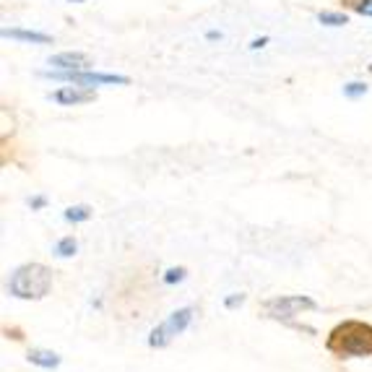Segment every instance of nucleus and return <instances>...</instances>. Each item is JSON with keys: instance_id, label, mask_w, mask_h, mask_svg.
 <instances>
[{"instance_id": "nucleus-1", "label": "nucleus", "mask_w": 372, "mask_h": 372, "mask_svg": "<svg viewBox=\"0 0 372 372\" xmlns=\"http://www.w3.org/2000/svg\"><path fill=\"white\" fill-rule=\"evenodd\" d=\"M326 352L336 359H367L372 357V323L367 320H341L328 331Z\"/></svg>"}, {"instance_id": "nucleus-2", "label": "nucleus", "mask_w": 372, "mask_h": 372, "mask_svg": "<svg viewBox=\"0 0 372 372\" xmlns=\"http://www.w3.org/2000/svg\"><path fill=\"white\" fill-rule=\"evenodd\" d=\"M53 289V268L45 263H24L11 273L8 294L16 300H45Z\"/></svg>"}, {"instance_id": "nucleus-3", "label": "nucleus", "mask_w": 372, "mask_h": 372, "mask_svg": "<svg viewBox=\"0 0 372 372\" xmlns=\"http://www.w3.org/2000/svg\"><path fill=\"white\" fill-rule=\"evenodd\" d=\"M261 310H263L266 318L291 326V318H297L305 310H318V302L312 300L310 294H279V297L263 300Z\"/></svg>"}, {"instance_id": "nucleus-4", "label": "nucleus", "mask_w": 372, "mask_h": 372, "mask_svg": "<svg viewBox=\"0 0 372 372\" xmlns=\"http://www.w3.org/2000/svg\"><path fill=\"white\" fill-rule=\"evenodd\" d=\"M45 78L53 81H68L76 86H86V89H97V86H128L130 78L120 76V73H99V71H45Z\"/></svg>"}, {"instance_id": "nucleus-5", "label": "nucleus", "mask_w": 372, "mask_h": 372, "mask_svg": "<svg viewBox=\"0 0 372 372\" xmlns=\"http://www.w3.org/2000/svg\"><path fill=\"white\" fill-rule=\"evenodd\" d=\"M193 315H195V308H180L170 312L167 320H162L159 326L149 333V346L151 349H164V346L172 344L174 336H180L188 331V326L193 323Z\"/></svg>"}, {"instance_id": "nucleus-6", "label": "nucleus", "mask_w": 372, "mask_h": 372, "mask_svg": "<svg viewBox=\"0 0 372 372\" xmlns=\"http://www.w3.org/2000/svg\"><path fill=\"white\" fill-rule=\"evenodd\" d=\"M50 99H53L55 104H60V107H81V104H91V102L97 99V91L71 83V86L55 89L53 94H50Z\"/></svg>"}, {"instance_id": "nucleus-7", "label": "nucleus", "mask_w": 372, "mask_h": 372, "mask_svg": "<svg viewBox=\"0 0 372 372\" xmlns=\"http://www.w3.org/2000/svg\"><path fill=\"white\" fill-rule=\"evenodd\" d=\"M47 63L53 65V71H89L91 57L86 53H78V50H65V53L53 55Z\"/></svg>"}, {"instance_id": "nucleus-8", "label": "nucleus", "mask_w": 372, "mask_h": 372, "mask_svg": "<svg viewBox=\"0 0 372 372\" xmlns=\"http://www.w3.org/2000/svg\"><path fill=\"white\" fill-rule=\"evenodd\" d=\"M3 39H16L27 45H53V36L34 29H3Z\"/></svg>"}, {"instance_id": "nucleus-9", "label": "nucleus", "mask_w": 372, "mask_h": 372, "mask_svg": "<svg viewBox=\"0 0 372 372\" xmlns=\"http://www.w3.org/2000/svg\"><path fill=\"white\" fill-rule=\"evenodd\" d=\"M27 359L36 367H42V370H55L57 364H60V354H55L50 349H32L27 354Z\"/></svg>"}, {"instance_id": "nucleus-10", "label": "nucleus", "mask_w": 372, "mask_h": 372, "mask_svg": "<svg viewBox=\"0 0 372 372\" xmlns=\"http://www.w3.org/2000/svg\"><path fill=\"white\" fill-rule=\"evenodd\" d=\"M53 253L57 255V258H73V255L78 253V240H76V237H73V235L60 237V240L55 242Z\"/></svg>"}, {"instance_id": "nucleus-11", "label": "nucleus", "mask_w": 372, "mask_h": 372, "mask_svg": "<svg viewBox=\"0 0 372 372\" xmlns=\"http://www.w3.org/2000/svg\"><path fill=\"white\" fill-rule=\"evenodd\" d=\"M94 216V209L91 206H68L63 214L65 221H71V224H81V221H89V219Z\"/></svg>"}, {"instance_id": "nucleus-12", "label": "nucleus", "mask_w": 372, "mask_h": 372, "mask_svg": "<svg viewBox=\"0 0 372 372\" xmlns=\"http://www.w3.org/2000/svg\"><path fill=\"white\" fill-rule=\"evenodd\" d=\"M318 21L323 27H346V24H349V16H346V13H338V11H320Z\"/></svg>"}, {"instance_id": "nucleus-13", "label": "nucleus", "mask_w": 372, "mask_h": 372, "mask_svg": "<svg viewBox=\"0 0 372 372\" xmlns=\"http://www.w3.org/2000/svg\"><path fill=\"white\" fill-rule=\"evenodd\" d=\"M185 276H188V271H185L182 266H177V268H167V271H164L162 282L167 284V287H174V284H180Z\"/></svg>"}, {"instance_id": "nucleus-14", "label": "nucleus", "mask_w": 372, "mask_h": 372, "mask_svg": "<svg viewBox=\"0 0 372 372\" xmlns=\"http://www.w3.org/2000/svg\"><path fill=\"white\" fill-rule=\"evenodd\" d=\"M364 94H367V83H362V81H352L344 86L346 99H359V97H364Z\"/></svg>"}, {"instance_id": "nucleus-15", "label": "nucleus", "mask_w": 372, "mask_h": 372, "mask_svg": "<svg viewBox=\"0 0 372 372\" xmlns=\"http://www.w3.org/2000/svg\"><path fill=\"white\" fill-rule=\"evenodd\" d=\"M242 302H245V294H242V291H235V294H229L227 300H224V308L235 310V308H240Z\"/></svg>"}, {"instance_id": "nucleus-16", "label": "nucleus", "mask_w": 372, "mask_h": 372, "mask_svg": "<svg viewBox=\"0 0 372 372\" xmlns=\"http://www.w3.org/2000/svg\"><path fill=\"white\" fill-rule=\"evenodd\" d=\"M352 6H354V11L359 13V16L372 18V0H357V3H352Z\"/></svg>"}, {"instance_id": "nucleus-17", "label": "nucleus", "mask_w": 372, "mask_h": 372, "mask_svg": "<svg viewBox=\"0 0 372 372\" xmlns=\"http://www.w3.org/2000/svg\"><path fill=\"white\" fill-rule=\"evenodd\" d=\"M29 206H32V211H42L47 206V195H32Z\"/></svg>"}, {"instance_id": "nucleus-18", "label": "nucleus", "mask_w": 372, "mask_h": 372, "mask_svg": "<svg viewBox=\"0 0 372 372\" xmlns=\"http://www.w3.org/2000/svg\"><path fill=\"white\" fill-rule=\"evenodd\" d=\"M268 45V36H261V39H253L250 42V50H261V47H266Z\"/></svg>"}, {"instance_id": "nucleus-19", "label": "nucleus", "mask_w": 372, "mask_h": 372, "mask_svg": "<svg viewBox=\"0 0 372 372\" xmlns=\"http://www.w3.org/2000/svg\"><path fill=\"white\" fill-rule=\"evenodd\" d=\"M206 39H221V32H209V34H206Z\"/></svg>"}, {"instance_id": "nucleus-20", "label": "nucleus", "mask_w": 372, "mask_h": 372, "mask_svg": "<svg viewBox=\"0 0 372 372\" xmlns=\"http://www.w3.org/2000/svg\"><path fill=\"white\" fill-rule=\"evenodd\" d=\"M65 3H86V0H65Z\"/></svg>"}, {"instance_id": "nucleus-21", "label": "nucleus", "mask_w": 372, "mask_h": 372, "mask_svg": "<svg viewBox=\"0 0 372 372\" xmlns=\"http://www.w3.org/2000/svg\"><path fill=\"white\" fill-rule=\"evenodd\" d=\"M370 73H372V65H370Z\"/></svg>"}]
</instances>
